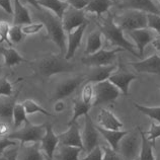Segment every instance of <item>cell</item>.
<instances>
[{"label":"cell","mask_w":160,"mask_h":160,"mask_svg":"<svg viewBox=\"0 0 160 160\" xmlns=\"http://www.w3.org/2000/svg\"><path fill=\"white\" fill-rule=\"evenodd\" d=\"M130 38L135 42L136 44V49H138V54L139 56H142L144 53L145 47L148 44H150L155 38L153 32H151L148 28H141V29H135V31L128 32Z\"/></svg>","instance_id":"2e32d148"},{"label":"cell","mask_w":160,"mask_h":160,"mask_svg":"<svg viewBox=\"0 0 160 160\" xmlns=\"http://www.w3.org/2000/svg\"><path fill=\"white\" fill-rule=\"evenodd\" d=\"M158 1H159V3H160V0H158Z\"/></svg>","instance_id":"94428289"},{"label":"cell","mask_w":160,"mask_h":160,"mask_svg":"<svg viewBox=\"0 0 160 160\" xmlns=\"http://www.w3.org/2000/svg\"><path fill=\"white\" fill-rule=\"evenodd\" d=\"M102 151H103L102 160H123L121 155L118 153V151L113 150L112 147L109 146L103 147Z\"/></svg>","instance_id":"b9f144b4"},{"label":"cell","mask_w":160,"mask_h":160,"mask_svg":"<svg viewBox=\"0 0 160 160\" xmlns=\"http://www.w3.org/2000/svg\"><path fill=\"white\" fill-rule=\"evenodd\" d=\"M74 107H73V117L72 119L69 121L68 126L72 125L74 123H76V120L81 116H85L88 113V112L90 111V108H92L91 104H86L84 103L82 100H77L74 99L73 100Z\"/></svg>","instance_id":"4dcf8cb0"},{"label":"cell","mask_w":160,"mask_h":160,"mask_svg":"<svg viewBox=\"0 0 160 160\" xmlns=\"http://www.w3.org/2000/svg\"><path fill=\"white\" fill-rule=\"evenodd\" d=\"M94 84L91 82H87L85 85L82 88V92H81V98H82V102L86 104H91L92 103V99H93L94 96Z\"/></svg>","instance_id":"e575fe53"},{"label":"cell","mask_w":160,"mask_h":160,"mask_svg":"<svg viewBox=\"0 0 160 160\" xmlns=\"http://www.w3.org/2000/svg\"><path fill=\"white\" fill-rule=\"evenodd\" d=\"M45 133H46V125L36 126L32 125L31 122H28V123L24 124V127L22 129L11 133L5 137L13 141L18 140L22 142V145L23 143H28V142H41Z\"/></svg>","instance_id":"52a82bcc"},{"label":"cell","mask_w":160,"mask_h":160,"mask_svg":"<svg viewBox=\"0 0 160 160\" xmlns=\"http://www.w3.org/2000/svg\"><path fill=\"white\" fill-rule=\"evenodd\" d=\"M125 51L122 48H116L113 50H103L100 49L99 51L92 55H88L81 59V62L88 67H96V66H108L112 65L116 59V55L119 52Z\"/></svg>","instance_id":"ba28073f"},{"label":"cell","mask_w":160,"mask_h":160,"mask_svg":"<svg viewBox=\"0 0 160 160\" xmlns=\"http://www.w3.org/2000/svg\"><path fill=\"white\" fill-rule=\"evenodd\" d=\"M85 80H86L85 75H77V76H74L72 78L66 79L65 81L61 82L57 86L53 99L61 100L67 98V96L71 95Z\"/></svg>","instance_id":"8fae6325"},{"label":"cell","mask_w":160,"mask_h":160,"mask_svg":"<svg viewBox=\"0 0 160 160\" xmlns=\"http://www.w3.org/2000/svg\"><path fill=\"white\" fill-rule=\"evenodd\" d=\"M62 23L66 33H69L83 24H88L89 22L86 18L85 12L83 10H76L73 7L69 6L64 12V15L62 18Z\"/></svg>","instance_id":"30bf717a"},{"label":"cell","mask_w":160,"mask_h":160,"mask_svg":"<svg viewBox=\"0 0 160 160\" xmlns=\"http://www.w3.org/2000/svg\"><path fill=\"white\" fill-rule=\"evenodd\" d=\"M85 125H84L83 132L81 134L82 144H83V151L84 153H89L98 144V137L99 132L96 129V126L92 122L89 115H85Z\"/></svg>","instance_id":"9c48e42d"},{"label":"cell","mask_w":160,"mask_h":160,"mask_svg":"<svg viewBox=\"0 0 160 160\" xmlns=\"http://www.w3.org/2000/svg\"><path fill=\"white\" fill-rule=\"evenodd\" d=\"M102 48V33L98 28L90 32L89 36L87 37L86 48L85 51H84V54H85V56L92 55L99 51Z\"/></svg>","instance_id":"4316f807"},{"label":"cell","mask_w":160,"mask_h":160,"mask_svg":"<svg viewBox=\"0 0 160 160\" xmlns=\"http://www.w3.org/2000/svg\"><path fill=\"white\" fill-rule=\"evenodd\" d=\"M43 28H44L43 22H36V23H29V24H26V26H22V31L26 36H29V35H36Z\"/></svg>","instance_id":"ab89813d"},{"label":"cell","mask_w":160,"mask_h":160,"mask_svg":"<svg viewBox=\"0 0 160 160\" xmlns=\"http://www.w3.org/2000/svg\"><path fill=\"white\" fill-rule=\"evenodd\" d=\"M147 28L160 35V14L147 13Z\"/></svg>","instance_id":"8d00e7d4"},{"label":"cell","mask_w":160,"mask_h":160,"mask_svg":"<svg viewBox=\"0 0 160 160\" xmlns=\"http://www.w3.org/2000/svg\"><path fill=\"white\" fill-rule=\"evenodd\" d=\"M69 6L73 7L76 10H84L87 7L89 0H67Z\"/></svg>","instance_id":"ee69618b"},{"label":"cell","mask_w":160,"mask_h":160,"mask_svg":"<svg viewBox=\"0 0 160 160\" xmlns=\"http://www.w3.org/2000/svg\"><path fill=\"white\" fill-rule=\"evenodd\" d=\"M134 106L139 112H141L144 115L148 116L151 118L152 120L157 121L160 124V107L157 108H149V107H145V106H141L137 102H134Z\"/></svg>","instance_id":"836d02e7"},{"label":"cell","mask_w":160,"mask_h":160,"mask_svg":"<svg viewBox=\"0 0 160 160\" xmlns=\"http://www.w3.org/2000/svg\"><path fill=\"white\" fill-rule=\"evenodd\" d=\"M58 138H59V144L80 147V148H82L83 150L81 134H80L79 127L76 123L70 125L69 129L67 130L66 132L58 135Z\"/></svg>","instance_id":"ac0fdd59"},{"label":"cell","mask_w":160,"mask_h":160,"mask_svg":"<svg viewBox=\"0 0 160 160\" xmlns=\"http://www.w3.org/2000/svg\"><path fill=\"white\" fill-rule=\"evenodd\" d=\"M39 142L31 145H20L18 160H45Z\"/></svg>","instance_id":"ffe728a7"},{"label":"cell","mask_w":160,"mask_h":160,"mask_svg":"<svg viewBox=\"0 0 160 160\" xmlns=\"http://www.w3.org/2000/svg\"><path fill=\"white\" fill-rule=\"evenodd\" d=\"M119 7L121 9H136L146 13L160 14L159 9L152 0H121Z\"/></svg>","instance_id":"9a60e30c"},{"label":"cell","mask_w":160,"mask_h":160,"mask_svg":"<svg viewBox=\"0 0 160 160\" xmlns=\"http://www.w3.org/2000/svg\"><path fill=\"white\" fill-rule=\"evenodd\" d=\"M159 88H160V85H159Z\"/></svg>","instance_id":"6125c7cd"},{"label":"cell","mask_w":160,"mask_h":160,"mask_svg":"<svg viewBox=\"0 0 160 160\" xmlns=\"http://www.w3.org/2000/svg\"><path fill=\"white\" fill-rule=\"evenodd\" d=\"M137 79V76L132 72L126 70L124 67L120 66L119 69H116L112 75L109 76L108 80L111 81L113 85L117 86L120 89V91L124 95H129V86L133 80Z\"/></svg>","instance_id":"7c38bea8"},{"label":"cell","mask_w":160,"mask_h":160,"mask_svg":"<svg viewBox=\"0 0 160 160\" xmlns=\"http://www.w3.org/2000/svg\"><path fill=\"white\" fill-rule=\"evenodd\" d=\"M135 160H139V158H137V159H135Z\"/></svg>","instance_id":"680465c9"},{"label":"cell","mask_w":160,"mask_h":160,"mask_svg":"<svg viewBox=\"0 0 160 160\" xmlns=\"http://www.w3.org/2000/svg\"><path fill=\"white\" fill-rule=\"evenodd\" d=\"M90 72L86 76L88 82L91 83H98L108 80L112 73L117 69V65H108V66H96L90 67Z\"/></svg>","instance_id":"d6986e66"},{"label":"cell","mask_w":160,"mask_h":160,"mask_svg":"<svg viewBox=\"0 0 160 160\" xmlns=\"http://www.w3.org/2000/svg\"><path fill=\"white\" fill-rule=\"evenodd\" d=\"M9 131V127L6 123H0V136L5 137L6 134Z\"/></svg>","instance_id":"681fc988"},{"label":"cell","mask_w":160,"mask_h":160,"mask_svg":"<svg viewBox=\"0 0 160 160\" xmlns=\"http://www.w3.org/2000/svg\"><path fill=\"white\" fill-rule=\"evenodd\" d=\"M112 1L113 3H115V2H118V1H119V0H112Z\"/></svg>","instance_id":"11a10c76"},{"label":"cell","mask_w":160,"mask_h":160,"mask_svg":"<svg viewBox=\"0 0 160 160\" xmlns=\"http://www.w3.org/2000/svg\"><path fill=\"white\" fill-rule=\"evenodd\" d=\"M13 122H14V128L20 127L23 123H28V120L27 118V112L24 109L22 103H16L13 109Z\"/></svg>","instance_id":"1f68e13d"},{"label":"cell","mask_w":160,"mask_h":160,"mask_svg":"<svg viewBox=\"0 0 160 160\" xmlns=\"http://www.w3.org/2000/svg\"><path fill=\"white\" fill-rule=\"evenodd\" d=\"M22 106H23L24 109H26L27 115H32V113H36V112H41L47 117H54L53 113L46 111L45 108L39 106V104H38L36 102H33L32 99H26L22 102Z\"/></svg>","instance_id":"d6a6232c"},{"label":"cell","mask_w":160,"mask_h":160,"mask_svg":"<svg viewBox=\"0 0 160 160\" xmlns=\"http://www.w3.org/2000/svg\"><path fill=\"white\" fill-rule=\"evenodd\" d=\"M82 151L80 147L59 144L55 150L53 160H79L78 156Z\"/></svg>","instance_id":"7402d4cb"},{"label":"cell","mask_w":160,"mask_h":160,"mask_svg":"<svg viewBox=\"0 0 160 160\" xmlns=\"http://www.w3.org/2000/svg\"><path fill=\"white\" fill-rule=\"evenodd\" d=\"M9 29H10L9 23H8L7 22H4V20H0V43L5 42L9 47H11L12 43L10 42L9 38H8Z\"/></svg>","instance_id":"f35d334b"},{"label":"cell","mask_w":160,"mask_h":160,"mask_svg":"<svg viewBox=\"0 0 160 160\" xmlns=\"http://www.w3.org/2000/svg\"><path fill=\"white\" fill-rule=\"evenodd\" d=\"M40 12L42 13V22L47 28L48 38L58 46V48L60 49V55L64 56V53L66 54L67 51V33L63 28L62 19L55 15L53 12L43 9L40 10Z\"/></svg>","instance_id":"3957f363"},{"label":"cell","mask_w":160,"mask_h":160,"mask_svg":"<svg viewBox=\"0 0 160 160\" xmlns=\"http://www.w3.org/2000/svg\"><path fill=\"white\" fill-rule=\"evenodd\" d=\"M32 67L36 73L41 76L50 77L52 75L69 72L73 69V65L66 60L62 55L48 54L32 63Z\"/></svg>","instance_id":"7a4b0ae2"},{"label":"cell","mask_w":160,"mask_h":160,"mask_svg":"<svg viewBox=\"0 0 160 160\" xmlns=\"http://www.w3.org/2000/svg\"><path fill=\"white\" fill-rule=\"evenodd\" d=\"M113 18L115 16L109 14L107 18L102 19V22L98 24V28L102 36L104 37V39L108 41V43L112 47L117 46V47L124 49L125 51H128L135 55L136 57H140L138 52L136 51V47L126 39L124 36V31L117 26Z\"/></svg>","instance_id":"6da1fadb"},{"label":"cell","mask_w":160,"mask_h":160,"mask_svg":"<svg viewBox=\"0 0 160 160\" xmlns=\"http://www.w3.org/2000/svg\"><path fill=\"white\" fill-rule=\"evenodd\" d=\"M129 64L137 72L160 75V57L156 54H154L152 56L146 58L142 61L130 62Z\"/></svg>","instance_id":"4fadbf2b"},{"label":"cell","mask_w":160,"mask_h":160,"mask_svg":"<svg viewBox=\"0 0 160 160\" xmlns=\"http://www.w3.org/2000/svg\"><path fill=\"white\" fill-rule=\"evenodd\" d=\"M87 24H83V26L77 28L75 31L67 33V51L65 54V59L66 60H70L72 59L75 55L76 50L79 48V46L81 45L82 38L85 32V28Z\"/></svg>","instance_id":"e0dca14e"},{"label":"cell","mask_w":160,"mask_h":160,"mask_svg":"<svg viewBox=\"0 0 160 160\" xmlns=\"http://www.w3.org/2000/svg\"><path fill=\"white\" fill-rule=\"evenodd\" d=\"M155 160H160V153L158 154V156H157L156 158H155Z\"/></svg>","instance_id":"f5cc1de1"},{"label":"cell","mask_w":160,"mask_h":160,"mask_svg":"<svg viewBox=\"0 0 160 160\" xmlns=\"http://www.w3.org/2000/svg\"><path fill=\"white\" fill-rule=\"evenodd\" d=\"M26 35L22 31V26H12L10 27L9 33H8V38L12 44H18L20 43Z\"/></svg>","instance_id":"d590c367"},{"label":"cell","mask_w":160,"mask_h":160,"mask_svg":"<svg viewBox=\"0 0 160 160\" xmlns=\"http://www.w3.org/2000/svg\"><path fill=\"white\" fill-rule=\"evenodd\" d=\"M54 109L56 112H62L65 109V103L61 100H57V102L55 103V107H54Z\"/></svg>","instance_id":"c3c4849f"},{"label":"cell","mask_w":160,"mask_h":160,"mask_svg":"<svg viewBox=\"0 0 160 160\" xmlns=\"http://www.w3.org/2000/svg\"><path fill=\"white\" fill-rule=\"evenodd\" d=\"M144 134L147 137V139L152 143L153 147L155 148V143H156L157 138L160 137V124L156 125L152 122V123H151V126H150V129L148 130V131L144 132Z\"/></svg>","instance_id":"74e56055"},{"label":"cell","mask_w":160,"mask_h":160,"mask_svg":"<svg viewBox=\"0 0 160 160\" xmlns=\"http://www.w3.org/2000/svg\"><path fill=\"white\" fill-rule=\"evenodd\" d=\"M102 156H103L102 148L99 145H98L91 152L88 153V155L85 158H83L82 160H102Z\"/></svg>","instance_id":"7bdbcfd3"},{"label":"cell","mask_w":160,"mask_h":160,"mask_svg":"<svg viewBox=\"0 0 160 160\" xmlns=\"http://www.w3.org/2000/svg\"><path fill=\"white\" fill-rule=\"evenodd\" d=\"M139 132L141 135V149L139 153V160H155L153 154V145L147 137L145 136L144 131L139 128Z\"/></svg>","instance_id":"f546056e"},{"label":"cell","mask_w":160,"mask_h":160,"mask_svg":"<svg viewBox=\"0 0 160 160\" xmlns=\"http://www.w3.org/2000/svg\"><path fill=\"white\" fill-rule=\"evenodd\" d=\"M0 54L4 58V64L7 67H13L15 65L20 64L22 62H27L24 58L19 55V53L13 48H4L0 47Z\"/></svg>","instance_id":"f1b7e54d"},{"label":"cell","mask_w":160,"mask_h":160,"mask_svg":"<svg viewBox=\"0 0 160 160\" xmlns=\"http://www.w3.org/2000/svg\"><path fill=\"white\" fill-rule=\"evenodd\" d=\"M1 71H2V67H1V64H0V74H1Z\"/></svg>","instance_id":"db71d44e"},{"label":"cell","mask_w":160,"mask_h":160,"mask_svg":"<svg viewBox=\"0 0 160 160\" xmlns=\"http://www.w3.org/2000/svg\"><path fill=\"white\" fill-rule=\"evenodd\" d=\"M151 44H152V46L157 50V51L160 52V35H157L155 36V38L153 39V41L151 42Z\"/></svg>","instance_id":"f907efd6"},{"label":"cell","mask_w":160,"mask_h":160,"mask_svg":"<svg viewBox=\"0 0 160 160\" xmlns=\"http://www.w3.org/2000/svg\"><path fill=\"white\" fill-rule=\"evenodd\" d=\"M95 126L99 134H102V137L106 139L107 142L108 143L109 147H112V148L116 151H118V147H119L120 141L129 132V131H122V130H118V131H116V130H108V129L100 127L98 125H95Z\"/></svg>","instance_id":"cb8c5ba5"},{"label":"cell","mask_w":160,"mask_h":160,"mask_svg":"<svg viewBox=\"0 0 160 160\" xmlns=\"http://www.w3.org/2000/svg\"><path fill=\"white\" fill-rule=\"evenodd\" d=\"M93 87H94V96L91 103L92 107H98L100 106V104L112 103L115 102V100L121 94L119 88L113 85L108 79L102 82L95 83Z\"/></svg>","instance_id":"8992f818"},{"label":"cell","mask_w":160,"mask_h":160,"mask_svg":"<svg viewBox=\"0 0 160 160\" xmlns=\"http://www.w3.org/2000/svg\"><path fill=\"white\" fill-rule=\"evenodd\" d=\"M0 7L6 12V13L13 15V6L11 4V0H0Z\"/></svg>","instance_id":"7dc6e473"},{"label":"cell","mask_w":160,"mask_h":160,"mask_svg":"<svg viewBox=\"0 0 160 160\" xmlns=\"http://www.w3.org/2000/svg\"><path fill=\"white\" fill-rule=\"evenodd\" d=\"M15 145H18V144H16V142L13 140H10V139H8L6 137L0 138V156L4 153V151H5L7 147L15 146Z\"/></svg>","instance_id":"f6af8a7d"},{"label":"cell","mask_w":160,"mask_h":160,"mask_svg":"<svg viewBox=\"0 0 160 160\" xmlns=\"http://www.w3.org/2000/svg\"><path fill=\"white\" fill-rule=\"evenodd\" d=\"M13 26H26L32 23V18L28 8L23 5L20 0H14L13 6Z\"/></svg>","instance_id":"d4e9b609"},{"label":"cell","mask_w":160,"mask_h":160,"mask_svg":"<svg viewBox=\"0 0 160 160\" xmlns=\"http://www.w3.org/2000/svg\"><path fill=\"white\" fill-rule=\"evenodd\" d=\"M0 160H5V157H4V158L3 157H0Z\"/></svg>","instance_id":"9f6ffc18"},{"label":"cell","mask_w":160,"mask_h":160,"mask_svg":"<svg viewBox=\"0 0 160 160\" xmlns=\"http://www.w3.org/2000/svg\"><path fill=\"white\" fill-rule=\"evenodd\" d=\"M47 160H53V159H47Z\"/></svg>","instance_id":"91938a15"},{"label":"cell","mask_w":160,"mask_h":160,"mask_svg":"<svg viewBox=\"0 0 160 160\" xmlns=\"http://www.w3.org/2000/svg\"><path fill=\"white\" fill-rule=\"evenodd\" d=\"M140 133V132H139ZM141 149V135L137 134V130L128 132L119 143L118 153L123 160H135L139 156Z\"/></svg>","instance_id":"5b68a950"},{"label":"cell","mask_w":160,"mask_h":160,"mask_svg":"<svg viewBox=\"0 0 160 160\" xmlns=\"http://www.w3.org/2000/svg\"><path fill=\"white\" fill-rule=\"evenodd\" d=\"M13 87L6 78L0 77V96H11Z\"/></svg>","instance_id":"60d3db41"},{"label":"cell","mask_w":160,"mask_h":160,"mask_svg":"<svg viewBox=\"0 0 160 160\" xmlns=\"http://www.w3.org/2000/svg\"><path fill=\"white\" fill-rule=\"evenodd\" d=\"M98 122L100 127L108 130H121L123 128V123L107 108H102L98 117Z\"/></svg>","instance_id":"44dd1931"},{"label":"cell","mask_w":160,"mask_h":160,"mask_svg":"<svg viewBox=\"0 0 160 160\" xmlns=\"http://www.w3.org/2000/svg\"><path fill=\"white\" fill-rule=\"evenodd\" d=\"M37 2L40 6L52 11L55 15L61 19L66 9L69 7V4L62 0H37Z\"/></svg>","instance_id":"484cf974"},{"label":"cell","mask_w":160,"mask_h":160,"mask_svg":"<svg viewBox=\"0 0 160 160\" xmlns=\"http://www.w3.org/2000/svg\"><path fill=\"white\" fill-rule=\"evenodd\" d=\"M22 1H24V2H28V3H29L31 4L32 6H33L36 8L37 10H42V7L38 4V2H37V0H22Z\"/></svg>","instance_id":"816d5d0a"},{"label":"cell","mask_w":160,"mask_h":160,"mask_svg":"<svg viewBox=\"0 0 160 160\" xmlns=\"http://www.w3.org/2000/svg\"><path fill=\"white\" fill-rule=\"evenodd\" d=\"M116 24L123 31L131 32L147 28V13L136 9H125L120 15L113 18Z\"/></svg>","instance_id":"277c9868"},{"label":"cell","mask_w":160,"mask_h":160,"mask_svg":"<svg viewBox=\"0 0 160 160\" xmlns=\"http://www.w3.org/2000/svg\"><path fill=\"white\" fill-rule=\"evenodd\" d=\"M59 145V138L53 131L52 125H46V133L41 140V149L46 154L47 159H53L55 150Z\"/></svg>","instance_id":"5bb4252c"},{"label":"cell","mask_w":160,"mask_h":160,"mask_svg":"<svg viewBox=\"0 0 160 160\" xmlns=\"http://www.w3.org/2000/svg\"><path fill=\"white\" fill-rule=\"evenodd\" d=\"M18 147H15L13 149H9L4 151V157H5L6 160H18Z\"/></svg>","instance_id":"bcb514c9"},{"label":"cell","mask_w":160,"mask_h":160,"mask_svg":"<svg viewBox=\"0 0 160 160\" xmlns=\"http://www.w3.org/2000/svg\"><path fill=\"white\" fill-rule=\"evenodd\" d=\"M112 5L113 2L112 0H89V3L84 10L89 13H95L98 18H100L102 14L107 13Z\"/></svg>","instance_id":"83f0119b"},{"label":"cell","mask_w":160,"mask_h":160,"mask_svg":"<svg viewBox=\"0 0 160 160\" xmlns=\"http://www.w3.org/2000/svg\"><path fill=\"white\" fill-rule=\"evenodd\" d=\"M19 91L12 96H4V98L0 99V118L7 122L13 121V109L16 104V98H18Z\"/></svg>","instance_id":"603a6c76"},{"label":"cell","mask_w":160,"mask_h":160,"mask_svg":"<svg viewBox=\"0 0 160 160\" xmlns=\"http://www.w3.org/2000/svg\"><path fill=\"white\" fill-rule=\"evenodd\" d=\"M62 1H67V0H62Z\"/></svg>","instance_id":"6f0895ef"}]
</instances>
